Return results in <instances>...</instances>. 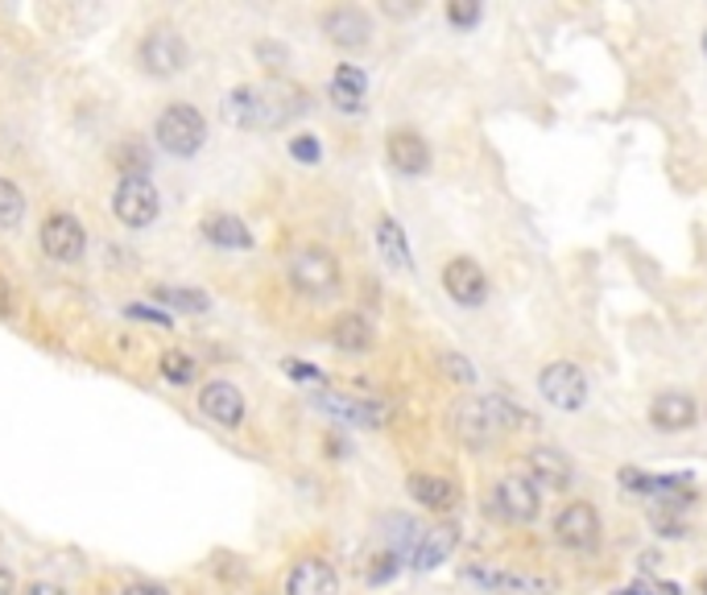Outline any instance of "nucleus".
Masks as SVG:
<instances>
[{
	"mask_svg": "<svg viewBox=\"0 0 707 595\" xmlns=\"http://www.w3.org/2000/svg\"><path fill=\"white\" fill-rule=\"evenodd\" d=\"M406 493L415 496L418 505H427V509L443 513L455 505V484H451L448 476H431V472H415V476L406 480Z\"/></svg>",
	"mask_w": 707,
	"mask_h": 595,
	"instance_id": "b1692460",
	"label": "nucleus"
},
{
	"mask_svg": "<svg viewBox=\"0 0 707 595\" xmlns=\"http://www.w3.org/2000/svg\"><path fill=\"white\" fill-rule=\"evenodd\" d=\"M385 154H389V166L397 174H427L431 170V145L415 133V129H394L389 141H385Z\"/></svg>",
	"mask_w": 707,
	"mask_h": 595,
	"instance_id": "dca6fc26",
	"label": "nucleus"
},
{
	"mask_svg": "<svg viewBox=\"0 0 707 595\" xmlns=\"http://www.w3.org/2000/svg\"><path fill=\"white\" fill-rule=\"evenodd\" d=\"M385 13H394V18H406V13H418V4H385Z\"/></svg>",
	"mask_w": 707,
	"mask_h": 595,
	"instance_id": "79ce46f5",
	"label": "nucleus"
},
{
	"mask_svg": "<svg viewBox=\"0 0 707 595\" xmlns=\"http://www.w3.org/2000/svg\"><path fill=\"white\" fill-rule=\"evenodd\" d=\"M704 54H707V30H704Z\"/></svg>",
	"mask_w": 707,
	"mask_h": 595,
	"instance_id": "c03bdc74",
	"label": "nucleus"
},
{
	"mask_svg": "<svg viewBox=\"0 0 707 595\" xmlns=\"http://www.w3.org/2000/svg\"><path fill=\"white\" fill-rule=\"evenodd\" d=\"M373 323L364 319V315H356V310H347V315H340L335 323H331V343L340 348V352H368L373 348Z\"/></svg>",
	"mask_w": 707,
	"mask_h": 595,
	"instance_id": "393cba45",
	"label": "nucleus"
},
{
	"mask_svg": "<svg viewBox=\"0 0 707 595\" xmlns=\"http://www.w3.org/2000/svg\"><path fill=\"white\" fill-rule=\"evenodd\" d=\"M112 211L124 228H150L162 211V199H157V187L145 178V174H121V183L112 190Z\"/></svg>",
	"mask_w": 707,
	"mask_h": 595,
	"instance_id": "20e7f679",
	"label": "nucleus"
},
{
	"mask_svg": "<svg viewBox=\"0 0 707 595\" xmlns=\"http://www.w3.org/2000/svg\"><path fill=\"white\" fill-rule=\"evenodd\" d=\"M157 133V145L174 157H195L203 150V141H208V120L199 108H190V103H170L154 124Z\"/></svg>",
	"mask_w": 707,
	"mask_h": 595,
	"instance_id": "f03ea898",
	"label": "nucleus"
},
{
	"mask_svg": "<svg viewBox=\"0 0 707 595\" xmlns=\"http://www.w3.org/2000/svg\"><path fill=\"white\" fill-rule=\"evenodd\" d=\"M538 393L551 401L554 409H579L587 401V376L571 364V360H554L538 376Z\"/></svg>",
	"mask_w": 707,
	"mask_h": 595,
	"instance_id": "0eeeda50",
	"label": "nucleus"
},
{
	"mask_svg": "<svg viewBox=\"0 0 707 595\" xmlns=\"http://www.w3.org/2000/svg\"><path fill=\"white\" fill-rule=\"evenodd\" d=\"M650 422L658 430H687L695 422V401H691L687 393H658L654 406H650Z\"/></svg>",
	"mask_w": 707,
	"mask_h": 595,
	"instance_id": "5701e85b",
	"label": "nucleus"
},
{
	"mask_svg": "<svg viewBox=\"0 0 707 595\" xmlns=\"http://www.w3.org/2000/svg\"><path fill=\"white\" fill-rule=\"evenodd\" d=\"M220 112L236 129H281L307 112V91L290 84H244L228 91Z\"/></svg>",
	"mask_w": 707,
	"mask_h": 595,
	"instance_id": "f257e3e1",
	"label": "nucleus"
},
{
	"mask_svg": "<svg viewBox=\"0 0 707 595\" xmlns=\"http://www.w3.org/2000/svg\"><path fill=\"white\" fill-rule=\"evenodd\" d=\"M314 406L328 409L331 418H344L352 426H364V430H377V426L389 422V409L380 401H368V397H344V393H314Z\"/></svg>",
	"mask_w": 707,
	"mask_h": 595,
	"instance_id": "f8f14e48",
	"label": "nucleus"
},
{
	"mask_svg": "<svg viewBox=\"0 0 707 595\" xmlns=\"http://www.w3.org/2000/svg\"><path fill=\"white\" fill-rule=\"evenodd\" d=\"M290 154L298 157L302 166H314V162L323 157V150H319V141H314L311 133H298V136H294V141H290Z\"/></svg>",
	"mask_w": 707,
	"mask_h": 595,
	"instance_id": "2f4dec72",
	"label": "nucleus"
},
{
	"mask_svg": "<svg viewBox=\"0 0 707 595\" xmlns=\"http://www.w3.org/2000/svg\"><path fill=\"white\" fill-rule=\"evenodd\" d=\"M286 595H340V575L323 559H298L286 575Z\"/></svg>",
	"mask_w": 707,
	"mask_h": 595,
	"instance_id": "2eb2a0df",
	"label": "nucleus"
},
{
	"mask_svg": "<svg viewBox=\"0 0 707 595\" xmlns=\"http://www.w3.org/2000/svg\"><path fill=\"white\" fill-rule=\"evenodd\" d=\"M257 58H261V63H274V70L286 67V51H281L277 42H261V46H257Z\"/></svg>",
	"mask_w": 707,
	"mask_h": 595,
	"instance_id": "c9c22d12",
	"label": "nucleus"
},
{
	"mask_svg": "<svg viewBox=\"0 0 707 595\" xmlns=\"http://www.w3.org/2000/svg\"><path fill=\"white\" fill-rule=\"evenodd\" d=\"M37 236H42V253L51 256V261H63V265H75L87 249L84 223L75 220L70 211H54V216H46Z\"/></svg>",
	"mask_w": 707,
	"mask_h": 595,
	"instance_id": "423d86ee",
	"label": "nucleus"
},
{
	"mask_svg": "<svg viewBox=\"0 0 707 595\" xmlns=\"http://www.w3.org/2000/svg\"><path fill=\"white\" fill-rule=\"evenodd\" d=\"M199 409L208 414L216 426L224 430H236L244 422V393L232 385V381H208L199 389Z\"/></svg>",
	"mask_w": 707,
	"mask_h": 595,
	"instance_id": "4468645a",
	"label": "nucleus"
},
{
	"mask_svg": "<svg viewBox=\"0 0 707 595\" xmlns=\"http://www.w3.org/2000/svg\"><path fill=\"white\" fill-rule=\"evenodd\" d=\"M554 538L567 550H596L600 542V513L587 500H571L567 509L554 517Z\"/></svg>",
	"mask_w": 707,
	"mask_h": 595,
	"instance_id": "6e6552de",
	"label": "nucleus"
},
{
	"mask_svg": "<svg viewBox=\"0 0 707 595\" xmlns=\"http://www.w3.org/2000/svg\"><path fill=\"white\" fill-rule=\"evenodd\" d=\"M141 67H145V75H154V79H170V75H178V70L187 67V42H183V34L174 30V25H154L150 34L141 37Z\"/></svg>",
	"mask_w": 707,
	"mask_h": 595,
	"instance_id": "39448f33",
	"label": "nucleus"
},
{
	"mask_svg": "<svg viewBox=\"0 0 707 595\" xmlns=\"http://www.w3.org/2000/svg\"><path fill=\"white\" fill-rule=\"evenodd\" d=\"M377 249L385 256V265H394V269H410L415 265V256H410V244H406V232H401V223L394 216H380L377 220Z\"/></svg>",
	"mask_w": 707,
	"mask_h": 595,
	"instance_id": "a878e982",
	"label": "nucleus"
},
{
	"mask_svg": "<svg viewBox=\"0 0 707 595\" xmlns=\"http://www.w3.org/2000/svg\"><path fill=\"white\" fill-rule=\"evenodd\" d=\"M25 216V195L18 190V183L0 178V232H13Z\"/></svg>",
	"mask_w": 707,
	"mask_h": 595,
	"instance_id": "c85d7f7f",
	"label": "nucleus"
},
{
	"mask_svg": "<svg viewBox=\"0 0 707 595\" xmlns=\"http://www.w3.org/2000/svg\"><path fill=\"white\" fill-rule=\"evenodd\" d=\"M13 592H18V579H13L9 566H0V595H13Z\"/></svg>",
	"mask_w": 707,
	"mask_h": 595,
	"instance_id": "ea45409f",
	"label": "nucleus"
},
{
	"mask_svg": "<svg viewBox=\"0 0 707 595\" xmlns=\"http://www.w3.org/2000/svg\"><path fill=\"white\" fill-rule=\"evenodd\" d=\"M199 232L208 244L216 249H253V232H248V223L236 220V216H228V211H216L208 220L199 223Z\"/></svg>",
	"mask_w": 707,
	"mask_h": 595,
	"instance_id": "412c9836",
	"label": "nucleus"
},
{
	"mask_svg": "<svg viewBox=\"0 0 707 595\" xmlns=\"http://www.w3.org/2000/svg\"><path fill=\"white\" fill-rule=\"evenodd\" d=\"M451 426H455V434H460L467 447H484V442L497 434V426H493L488 409H484V397L460 401V406L451 409Z\"/></svg>",
	"mask_w": 707,
	"mask_h": 595,
	"instance_id": "a211bd4d",
	"label": "nucleus"
},
{
	"mask_svg": "<svg viewBox=\"0 0 707 595\" xmlns=\"http://www.w3.org/2000/svg\"><path fill=\"white\" fill-rule=\"evenodd\" d=\"M157 368H162V376H166L170 385H190V381H195V373H199L195 356H187L183 348H170V352H162Z\"/></svg>",
	"mask_w": 707,
	"mask_h": 595,
	"instance_id": "cd10ccee",
	"label": "nucleus"
},
{
	"mask_svg": "<svg viewBox=\"0 0 707 595\" xmlns=\"http://www.w3.org/2000/svg\"><path fill=\"white\" fill-rule=\"evenodd\" d=\"M443 373H451L455 376V381H476V373H472V368H467V360L464 356H455V352H448V356H443Z\"/></svg>",
	"mask_w": 707,
	"mask_h": 595,
	"instance_id": "72a5a7b5",
	"label": "nucleus"
},
{
	"mask_svg": "<svg viewBox=\"0 0 707 595\" xmlns=\"http://www.w3.org/2000/svg\"><path fill=\"white\" fill-rule=\"evenodd\" d=\"M154 298L166 310H187V315H203L211 307V298L203 289H183V286H157Z\"/></svg>",
	"mask_w": 707,
	"mask_h": 595,
	"instance_id": "bb28decb",
	"label": "nucleus"
},
{
	"mask_svg": "<svg viewBox=\"0 0 707 595\" xmlns=\"http://www.w3.org/2000/svg\"><path fill=\"white\" fill-rule=\"evenodd\" d=\"M21 595H67V592L54 587V583H30V587H21Z\"/></svg>",
	"mask_w": 707,
	"mask_h": 595,
	"instance_id": "58836bf2",
	"label": "nucleus"
},
{
	"mask_svg": "<svg viewBox=\"0 0 707 595\" xmlns=\"http://www.w3.org/2000/svg\"><path fill=\"white\" fill-rule=\"evenodd\" d=\"M364 91H368V75L361 67H335L331 75V103L340 108V112H364Z\"/></svg>",
	"mask_w": 707,
	"mask_h": 595,
	"instance_id": "4be33fe9",
	"label": "nucleus"
},
{
	"mask_svg": "<svg viewBox=\"0 0 707 595\" xmlns=\"http://www.w3.org/2000/svg\"><path fill=\"white\" fill-rule=\"evenodd\" d=\"M448 21L455 25V30H472V25L480 21V0H451Z\"/></svg>",
	"mask_w": 707,
	"mask_h": 595,
	"instance_id": "c756f323",
	"label": "nucleus"
},
{
	"mask_svg": "<svg viewBox=\"0 0 707 595\" xmlns=\"http://www.w3.org/2000/svg\"><path fill=\"white\" fill-rule=\"evenodd\" d=\"M530 472H534V480L542 484V488H551V493H563V488H571V460L563 455V451H554V447H534L530 451Z\"/></svg>",
	"mask_w": 707,
	"mask_h": 595,
	"instance_id": "aec40b11",
	"label": "nucleus"
},
{
	"mask_svg": "<svg viewBox=\"0 0 707 595\" xmlns=\"http://www.w3.org/2000/svg\"><path fill=\"white\" fill-rule=\"evenodd\" d=\"M443 289L460 307H480L484 298H488V277H484V269L472 256H455L443 269Z\"/></svg>",
	"mask_w": 707,
	"mask_h": 595,
	"instance_id": "ddd939ff",
	"label": "nucleus"
},
{
	"mask_svg": "<svg viewBox=\"0 0 707 595\" xmlns=\"http://www.w3.org/2000/svg\"><path fill=\"white\" fill-rule=\"evenodd\" d=\"M319 25H323L328 42H335L340 51H361V46H368V37H373V21H368V13L356 9V4H335V9L323 13Z\"/></svg>",
	"mask_w": 707,
	"mask_h": 595,
	"instance_id": "1a4fd4ad",
	"label": "nucleus"
},
{
	"mask_svg": "<svg viewBox=\"0 0 707 595\" xmlns=\"http://www.w3.org/2000/svg\"><path fill=\"white\" fill-rule=\"evenodd\" d=\"M129 319H141V323H157V327H170V310H154L145 307V302H133V307H124Z\"/></svg>",
	"mask_w": 707,
	"mask_h": 595,
	"instance_id": "473e14b6",
	"label": "nucleus"
},
{
	"mask_svg": "<svg viewBox=\"0 0 707 595\" xmlns=\"http://www.w3.org/2000/svg\"><path fill=\"white\" fill-rule=\"evenodd\" d=\"M460 546V529L451 526H431L422 529V538H418L415 554H410V566H418V571H434V566H443V562L451 559V550Z\"/></svg>",
	"mask_w": 707,
	"mask_h": 595,
	"instance_id": "f3484780",
	"label": "nucleus"
},
{
	"mask_svg": "<svg viewBox=\"0 0 707 595\" xmlns=\"http://www.w3.org/2000/svg\"><path fill=\"white\" fill-rule=\"evenodd\" d=\"M612 595H658V592H654V583H633V587H621V592H612Z\"/></svg>",
	"mask_w": 707,
	"mask_h": 595,
	"instance_id": "a19ab883",
	"label": "nucleus"
},
{
	"mask_svg": "<svg viewBox=\"0 0 707 595\" xmlns=\"http://www.w3.org/2000/svg\"><path fill=\"white\" fill-rule=\"evenodd\" d=\"M290 282L298 294L307 298H331L340 289V261L335 253L319 249V244H307L290 256Z\"/></svg>",
	"mask_w": 707,
	"mask_h": 595,
	"instance_id": "7ed1b4c3",
	"label": "nucleus"
},
{
	"mask_svg": "<svg viewBox=\"0 0 707 595\" xmlns=\"http://www.w3.org/2000/svg\"><path fill=\"white\" fill-rule=\"evenodd\" d=\"M397 566H401V559H397L394 550H385V554H377V559L364 566V579H368V583H389V579L397 575Z\"/></svg>",
	"mask_w": 707,
	"mask_h": 595,
	"instance_id": "7c9ffc66",
	"label": "nucleus"
},
{
	"mask_svg": "<svg viewBox=\"0 0 707 595\" xmlns=\"http://www.w3.org/2000/svg\"><path fill=\"white\" fill-rule=\"evenodd\" d=\"M124 595H170V592H166L162 583H129Z\"/></svg>",
	"mask_w": 707,
	"mask_h": 595,
	"instance_id": "4c0bfd02",
	"label": "nucleus"
},
{
	"mask_svg": "<svg viewBox=\"0 0 707 595\" xmlns=\"http://www.w3.org/2000/svg\"><path fill=\"white\" fill-rule=\"evenodd\" d=\"M621 484L629 488V493L650 496V500L666 505V509H678V505H691V500H695L691 484L687 480H678V476H645V472H638V467H625Z\"/></svg>",
	"mask_w": 707,
	"mask_h": 595,
	"instance_id": "9d476101",
	"label": "nucleus"
},
{
	"mask_svg": "<svg viewBox=\"0 0 707 595\" xmlns=\"http://www.w3.org/2000/svg\"><path fill=\"white\" fill-rule=\"evenodd\" d=\"M472 583H480L488 592H551V579L518 575V571H500V566H467L464 571Z\"/></svg>",
	"mask_w": 707,
	"mask_h": 595,
	"instance_id": "6ab92c4d",
	"label": "nucleus"
},
{
	"mask_svg": "<svg viewBox=\"0 0 707 595\" xmlns=\"http://www.w3.org/2000/svg\"><path fill=\"white\" fill-rule=\"evenodd\" d=\"M654 526H658V533H662V538H683V533H687V526H683L678 517H671V513H658Z\"/></svg>",
	"mask_w": 707,
	"mask_h": 595,
	"instance_id": "f704fd0d",
	"label": "nucleus"
},
{
	"mask_svg": "<svg viewBox=\"0 0 707 595\" xmlns=\"http://www.w3.org/2000/svg\"><path fill=\"white\" fill-rule=\"evenodd\" d=\"M9 307H13V302H9V286L0 282V315H9Z\"/></svg>",
	"mask_w": 707,
	"mask_h": 595,
	"instance_id": "37998d69",
	"label": "nucleus"
},
{
	"mask_svg": "<svg viewBox=\"0 0 707 595\" xmlns=\"http://www.w3.org/2000/svg\"><path fill=\"white\" fill-rule=\"evenodd\" d=\"M286 373H290L294 381H323V373H319V368H311L307 360H286Z\"/></svg>",
	"mask_w": 707,
	"mask_h": 595,
	"instance_id": "e433bc0d",
	"label": "nucleus"
},
{
	"mask_svg": "<svg viewBox=\"0 0 707 595\" xmlns=\"http://www.w3.org/2000/svg\"><path fill=\"white\" fill-rule=\"evenodd\" d=\"M493 505L505 521H534L538 509H542V496H538V484L526 476H505L493 493Z\"/></svg>",
	"mask_w": 707,
	"mask_h": 595,
	"instance_id": "9b49d317",
	"label": "nucleus"
}]
</instances>
